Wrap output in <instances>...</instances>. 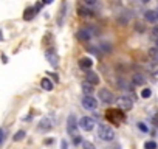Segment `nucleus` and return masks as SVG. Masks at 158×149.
I'll use <instances>...</instances> for the list:
<instances>
[{
  "label": "nucleus",
  "mask_w": 158,
  "mask_h": 149,
  "mask_svg": "<svg viewBox=\"0 0 158 149\" xmlns=\"http://www.w3.org/2000/svg\"><path fill=\"white\" fill-rule=\"evenodd\" d=\"M45 57H47V62H48L53 68L59 67V56H57V53H56L54 50H48V51L45 53Z\"/></svg>",
  "instance_id": "obj_8"
},
{
  "label": "nucleus",
  "mask_w": 158,
  "mask_h": 149,
  "mask_svg": "<svg viewBox=\"0 0 158 149\" xmlns=\"http://www.w3.org/2000/svg\"><path fill=\"white\" fill-rule=\"evenodd\" d=\"M113 149H121V146H119V144H116V146H115Z\"/></svg>",
  "instance_id": "obj_35"
},
{
  "label": "nucleus",
  "mask_w": 158,
  "mask_h": 149,
  "mask_svg": "<svg viewBox=\"0 0 158 149\" xmlns=\"http://www.w3.org/2000/svg\"><path fill=\"white\" fill-rule=\"evenodd\" d=\"M82 106L89 110H96L98 109V100L93 98L92 95H84L82 98Z\"/></svg>",
  "instance_id": "obj_7"
},
{
  "label": "nucleus",
  "mask_w": 158,
  "mask_h": 149,
  "mask_svg": "<svg viewBox=\"0 0 158 149\" xmlns=\"http://www.w3.org/2000/svg\"><path fill=\"white\" fill-rule=\"evenodd\" d=\"M77 124H79V129L89 132V130H92V129L95 127V120L90 118V117H82L81 120L77 121Z\"/></svg>",
  "instance_id": "obj_6"
},
{
  "label": "nucleus",
  "mask_w": 158,
  "mask_h": 149,
  "mask_svg": "<svg viewBox=\"0 0 158 149\" xmlns=\"http://www.w3.org/2000/svg\"><path fill=\"white\" fill-rule=\"evenodd\" d=\"M132 83H133V86H144L146 84V76L141 74V73H135L133 78H132Z\"/></svg>",
  "instance_id": "obj_15"
},
{
  "label": "nucleus",
  "mask_w": 158,
  "mask_h": 149,
  "mask_svg": "<svg viewBox=\"0 0 158 149\" xmlns=\"http://www.w3.org/2000/svg\"><path fill=\"white\" fill-rule=\"evenodd\" d=\"M107 118H109V121H112L113 124H121V121L124 120V115L119 112V110H109L107 112Z\"/></svg>",
  "instance_id": "obj_9"
},
{
  "label": "nucleus",
  "mask_w": 158,
  "mask_h": 149,
  "mask_svg": "<svg viewBox=\"0 0 158 149\" xmlns=\"http://www.w3.org/2000/svg\"><path fill=\"white\" fill-rule=\"evenodd\" d=\"M98 137L102 141H113L115 140V130L109 124H99L98 126Z\"/></svg>",
  "instance_id": "obj_2"
},
{
  "label": "nucleus",
  "mask_w": 158,
  "mask_h": 149,
  "mask_svg": "<svg viewBox=\"0 0 158 149\" xmlns=\"http://www.w3.org/2000/svg\"><path fill=\"white\" fill-rule=\"evenodd\" d=\"M144 19L150 23H156L158 22V10H147L144 13Z\"/></svg>",
  "instance_id": "obj_14"
},
{
  "label": "nucleus",
  "mask_w": 158,
  "mask_h": 149,
  "mask_svg": "<svg viewBox=\"0 0 158 149\" xmlns=\"http://www.w3.org/2000/svg\"><path fill=\"white\" fill-rule=\"evenodd\" d=\"M156 10H158V6H156Z\"/></svg>",
  "instance_id": "obj_38"
},
{
  "label": "nucleus",
  "mask_w": 158,
  "mask_h": 149,
  "mask_svg": "<svg viewBox=\"0 0 158 149\" xmlns=\"http://www.w3.org/2000/svg\"><path fill=\"white\" fill-rule=\"evenodd\" d=\"M150 95H152V90H150L149 87L143 89V92H141V96H143V98H150Z\"/></svg>",
  "instance_id": "obj_27"
},
{
  "label": "nucleus",
  "mask_w": 158,
  "mask_h": 149,
  "mask_svg": "<svg viewBox=\"0 0 158 149\" xmlns=\"http://www.w3.org/2000/svg\"><path fill=\"white\" fill-rule=\"evenodd\" d=\"M133 96L132 95H129V93H124V95H121L119 96V100H118V106H119V109H123V110H130L132 107H133Z\"/></svg>",
  "instance_id": "obj_4"
},
{
  "label": "nucleus",
  "mask_w": 158,
  "mask_h": 149,
  "mask_svg": "<svg viewBox=\"0 0 158 149\" xmlns=\"http://www.w3.org/2000/svg\"><path fill=\"white\" fill-rule=\"evenodd\" d=\"M77 130H79V124H77V121H76V117L71 113V115H68V118H67V132H68V135H71V137H77V135H79Z\"/></svg>",
  "instance_id": "obj_3"
},
{
  "label": "nucleus",
  "mask_w": 158,
  "mask_h": 149,
  "mask_svg": "<svg viewBox=\"0 0 158 149\" xmlns=\"http://www.w3.org/2000/svg\"><path fill=\"white\" fill-rule=\"evenodd\" d=\"M81 146H82V149H96L95 144H93L92 141H87V140H84V141L81 143Z\"/></svg>",
  "instance_id": "obj_25"
},
{
  "label": "nucleus",
  "mask_w": 158,
  "mask_h": 149,
  "mask_svg": "<svg viewBox=\"0 0 158 149\" xmlns=\"http://www.w3.org/2000/svg\"><path fill=\"white\" fill-rule=\"evenodd\" d=\"M2 140H3V132H2V129H0V143H2Z\"/></svg>",
  "instance_id": "obj_33"
},
{
  "label": "nucleus",
  "mask_w": 158,
  "mask_h": 149,
  "mask_svg": "<svg viewBox=\"0 0 158 149\" xmlns=\"http://www.w3.org/2000/svg\"><path fill=\"white\" fill-rule=\"evenodd\" d=\"M85 81H87V83H90L92 86H98V84L101 83V79H99V76H98V73L90 71V70L85 73Z\"/></svg>",
  "instance_id": "obj_13"
},
{
  "label": "nucleus",
  "mask_w": 158,
  "mask_h": 149,
  "mask_svg": "<svg viewBox=\"0 0 158 149\" xmlns=\"http://www.w3.org/2000/svg\"><path fill=\"white\" fill-rule=\"evenodd\" d=\"M67 2H62V10H60V17H57V25H62L64 20H65V16H67Z\"/></svg>",
  "instance_id": "obj_17"
},
{
  "label": "nucleus",
  "mask_w": 158,
  "mask_h": 149,
  "mask_svg": "<svg viewBox=\"0 0 158 149\" xmlns=\"http://www.w3.org/2000/svg\"><path fill=\"white\" fill-rule=\"evenodd\" d=\"M77 14L81 16V17H85V19H90V17H95V13H93V10L92 8H89V6H82V5H79L77 6Z\"/></svg>",
  "instance_id": "obj_11"
},
{
  "label": "nucleus",
  "mask_w": 158,
  "mask_h": 149,
  "mask_svg": "<svg viewBox=\"0 0 158 149\" xmlns=\"http://www.w3.org/2000/svg\"><path fill=\"white\" fill-rule=\"evenodd\" d=\"M81 2H82L85 6H89V8H95V6H98V0H81Z\"/></svg>",
  "instance_id": "obj_23"
},
{
  "label": "nucleus",
  "mask_w": 158,
  "mask_h": 149,
  "mask_svg": "<svg viewBox=\"0 0 158 149\" xmlns=\"http://www.w3.org/2000/svg\"><path fill=\"white\" fill-rule=\"evenodd\" d=\"M92 65H93V62H92L90 57H81L79 59V67H81L82 70H90Z\"/></svg>",
  "instance_id": "obj_16"
},
{
  "label": "nucleus",
  "mask_w": 158,
  "mask_h": 149,
  "mask_svg": "<svg viewBox=\"0 0 158 149\" xmlns=\"http://www.w3.org/2000/svg\"><path fill=\"white\" fill-rule=\"evenodd\" d=\"M60 149H68V143H67V140H62V141H60Z\"/></svg>",
  "instance_id": "obj_31"
},
{
  "label": "nucleus",
  "mask_w": 158,
  "mask_h": 149,
  "mask_svg": "<svg viewBox=\"0 0 158 149\" xmlns=\"http://www.w3.org/2000/svg\"><path fill=\"white\" fill-rule=\"evenodd\" d=\"M149 56H150V59H153L155 62H158V47H152L149 50Z\"/></svg>",
  "instance_id": "obj_21"
},
{
  "label": "nucleus",
  "mask_w": 158,
  "mask_h": 149,
  "mask_svg": "<svg viewBox=\"0 0 158 149\" xmlns=\"http://www.w3.org/2000/svg\"><path fill=\"white\" fill-rule=\"evenodd\" d=\"M40 87H42L44 90H47V92L53 90V83H51V79H50V78H42V81H40Z\"/></svg>",
  "instance_id": "obj_19"
},
{
  "label": "nucleus",
  "mask_w": 158,
  "mask_h": 149,
  "mask_svg": "<svg viewBox=\"0 0 158 149\" xmlns=\"http://www.w3.org/2000/svg\"><path fill=\"white\" fill-rule=\"evenodd\" d=\"M54 0H42V3H47V5H50V3H53Z\"/></svg>",
  "instance_id": "obj_32"
},
{
  "label": "nucleus",
  "mask_w": 158,
  "mask_h": 149,
  "mask_svg": "<svg viewBox=\"0 0 158 149\" xmlns=\"http://www.w3.org/2000/svg\"><path fill=\"white\" fill-rule=\"evenodd\" d=\"M127 11H124L123 14H118V17H116V20H118V23H121V25H127L129 23V20H130V14H126Z\"/></svg>",
  "instance_id": "obj_18"
},
{
  "label": "nucleus",
  "mask_w": 158,
  "mask_h": 149,
  "mask_svg": "<svg viewBox=\"0 0 158 149\" xmlns=\"http://www.w3.org/2000/svg\"><path fill=\"white\" fill-rule=\"evenodd\" d=\"M42 8V3H37L36 6H33V8H27L25 10V13H23V19L25 20H31L36 14H37V11Z\"/></svg>",
  "instance_id": "obj_12"
},
{
  "label": "nucleus",
  "mask_w": 158,
  "mask_h": 149,
  "mask_svg": "<svg viewBox=\"0 0 158 149\" xmlns=\"http://www.w3.org/2000/svg\"><path fill=\"white\" fill-rule=\"evenodd\" d=\"M82 92H84L85 95H92V93H93V87H92V84L85 81V83L82 84Z\"/></svg>",
  "instance_id": "obj_20"
},
{
  "label": "nucleus",
  "mask_w": 158,
  "mask_h": 149,
  "mask_svg": "<svg viewBox=\"0 0 158 149\" xmlns=\"http://www.w3.org/2000/svg\"><path fill=\"white\" fill-rule=\"evenodd\" d=\"M147 70H149L152 74H158V62H155V61H153V64H152V65H149V67H147Z\"/></svg>",
  "instance_id": "obj_24"
},
{
  "label": "nucleus",
  "mask_w": 158,
  "mask_h": 149,
  "mask_svg": "<svg viewBox=\"0 0 158 149\" xmlns=\"http://www.w3.org/2000/svg\"><path fill=\"white\" fill-rule=\"evenodd\" d=\"M0 40H3V34H2V30H0Z\"/></svg>",
  "instance_id": "obj_34"
},
{
  "label": "nucleus",
  "mask_w": 158,
  "mask_h": 149,
  "mask_svg": "<svg viewBox=\"0 0 158 149\" xmlns=\"http://www.w3.org/2000/svg\"><path fill=\"white\" fill-rule=\"evenodd\" d=\"M96 33H98V30L95 27H82L76 31V37L79 42H89V40H92V37H95Z\"/></svg>",
  "instance_id": "obj_1"
},
{
  "label": "nucleus",
  "mask_w": 158,
  "mask_h": 149,
  "mask_svg": "<svg viewBox=\"0 0 158 149\" xmlns=\"http://www.w3.org/2000/svg\"><path fill=\"white\" fill-rule=\"evenodd\" d=\"M98 96H99V100H101L104 104H113V103H115V95H113V92H110L109 89H101L99 93H98Z\"/></svg>",
  "instance_id": "obj_5"
},
{
  "label": "nucleus",
  "mask_w": 158,
  "mask_h": 149,
  "mask_svg": "<svg viewBox=\"0 0 158 149\" xmlns=\"http://www.w3.org/2000/svg\"><path fill=\"white\" fill-rule=\"evenodd\" d=\"M118 86H119V89H124V90H130V89H132V87L127 84V81H126L124 78L118 79Z\"/></svg>",
  "instance_id": "obj_22"
},
{
  "label": "nucleus",
  "mask_w": 158,
  "mask_h": 149,
  "mask_svg": "<svg viewBox=\"0 0 158 149\" xmlns=\"http://www.w3.org/2000/svg\"><path fill=\"white\" fill-rule=\"evenodd\" d=\"M150 37L155 40V39H158V27H153L152 30H150Z\"/></svg>",
  "instance_id": "obj_29"
},
{
  "label": "nucleus",
  "mask_w": 158,
  "mask_h": 149,
  "mask_svg": "<svg viewBox=\"0 0 158 149\" xmlns=\"http://www.w3.org/2000/svg\"><path fill=\"white\" fill-rule=\"evenodd\" d=\"M136 126H138V129H139V130H141V132H146V134H147V132H149V127H147V126H146V124H144V123H138V124H136Z\"/></svg>",
  "instance_id": "obj_30"
},
{
  "label": "nucleus",
  "mask_w": 158,
  "mask_h": 149,
  "mask_svg": "<svg viewBox=\"0 0 158 149\" xmlns=\"http://www.w3.org/2000/svg\"><path fill=\"white\" fill-rule=\"evenodd\" d=\"M144 149H156V143L155 141H146L144 143Z\"/></svg>",
  "instance_id": "obj_28"
},
{
  "label": "nucleus",
  "mask_w": 158,
  "mask_h": 149,
  "mask_svg": "<svg viewBox=\"0 0 158 149\" xmlns=\"http://www.w3.org/2000/svg\"><path fill=\"white\" fill-rule=\"evenodd\" d=\"M37 127H39V130H42V132H48V130L53 127V118H51V117H45V118H42Z\"/></svg>",
  "instance_id": "obj_10"
},
{
  "label": "nucleus",
  "mask_w": 158,
  "mask_h": 149,
  "mask_svg": "<svg viewBox=\"0 0 158 149\" xmlns=\"http://www.w3.org/2000/svg\"><path fill=\"white\" fill-rule=\"evenodd\" d=\"M23 137H25V130H19V132L13 137V140H14V141H20V140H23Z\"/></svg>",
  "instance_id": "obj_26"
},
{
  "label": "nucleus",
  "mask_w": 158,
  "mask_h": 149,
  "mask_svg": "<svg viewBox=\"0 0 158 149\" xmlns=\"http://www.w3.org/2000/svg\"><path fill=\"white\" fill-rule=\"evenodd\" d=\"M141 2H143V3H147V2H150V0H141Z\"/></svg>",
  "instance_id": "obj_36"
},
{
  "label": "nucleus",
  "mask_w": 158,
  "mask_h": 149,
  "mask_svg": "<svg viewBox=\"0 0 158 149\" xmlns=\"http://www.w3.org/2000/svg\"><path fill=\"white\" fill-rule=\"evenodd\" d=\"M155 44H156V47H158V39H155Z\"/></svg>",
  "instance_id": "obj_37"
}]
</instances>
